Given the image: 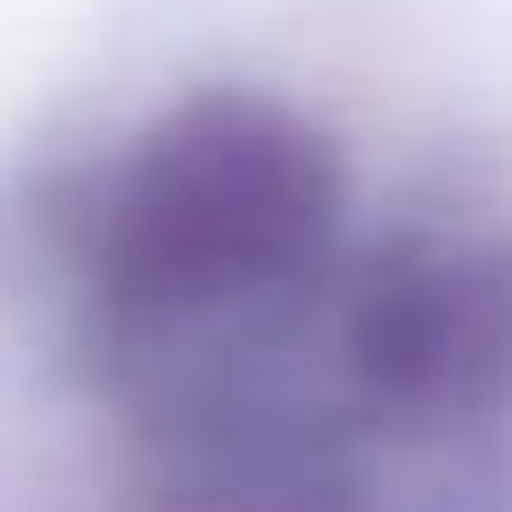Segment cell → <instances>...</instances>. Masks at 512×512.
<instances>
[{"label": "cell", "instance_id": "cell-1", "mask_svg": "<svg viewBox=\"0 0 512 512\" xmlns=\"http://www.w3.org/2000/svg\"><path fill=\"white\" fill-rule=\"evenodd\" d=\"M333 207V162L306 126L207 99L153 135L117 198L108 270L135 306H198L243 279L288 270Z\"/></svg>", "mask_w": 512, "mask_h": 512}, {"label": "cell", "instance_id": "cell-2", "mask_svg": "<svg viewBox=\"0 0 512 512\" xmlns=\"http://www.w3.org/2000/svg\"><path fill=\"white\" fill-rule=\"evenodd\" d=\"M360 351L387 387H468L512 360V279L504 270H405L369 297Z\"/></svg>", "mask_w": 512, "mask_h": 512}]
</instances>
